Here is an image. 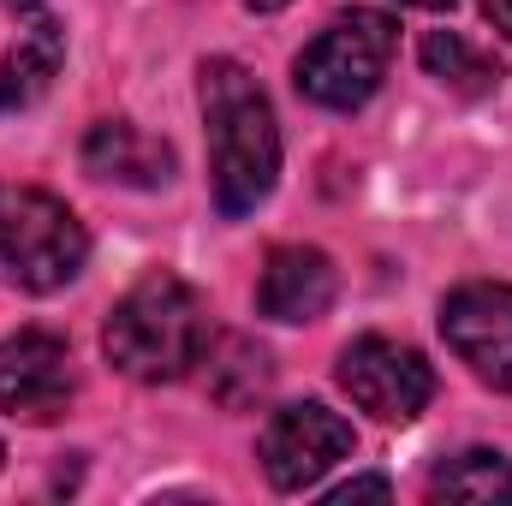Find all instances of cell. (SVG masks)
I'll list each match as a JSON object with an SVG mask.
<instances>
[{
	"label": "cell",
	"mask_w": 512,
	"mask_h": 506,
	"mask_svg": "<svg viewBox=\"0 0 512 506\" xmlns=\"http://www.w3.org/2000/svg\"><path fill=\"white\" fill-rule=\"evenodd\" d=\"M0 459H6V453H0Z\"/></svg>",
	"instance_id": "ac0fdd59"
},
{
	"label": "cell",
	"mask_w": 512,
	"mask_h": 506,
	"mask_svg": "<svg viewBox=\"0 0 512 506\" xmlns=\"http://www.w3.org/2000/svg\"><path fill=\"white\" fill-rule=\"evenodd\" d=\"M405 6H423V12H441V6H453V0H405Z\"/></svg>",
	"instance_id": "e0dca14e"
},
{
	"label": "cell",
	"mask_w": 512,
	"mask_h": 506,
	"mask_svg": "<svg viewBox=\"0 0 512 506\" xmlns=\"http://www.w3.org/2000/svg\"><path fill=\"white\" fill-rule=\"evenodd\" d=\"M483 12L495 18V30H507L512 36V0H483Z\"/></svg>",
	"instance_id": "9a60e30c"
},
{
	"label": "cell",
	"mask_w": 512,
	"mask_h": 506,
	"mask_svg": "<svg viewBox=\"0 0 512 506\" xmlns=\"http://www.w3.org/2000/svg\"><path fill=\"white\" fill-rule=\"evenodd\" d=\"M251 12H280V6H292V0H245Z\"/></svg>",
	"instance_id": "2e32d148"
},
{
	"label": "cell",
	"mask_w": 512,
	"mask_h": 506,
	"mask_svg": "<svg viewBox=\"0 0 512 506\" xmlns=\"http://www.w3.org/2000/svg\"><path fill=\"white\" fill-rule=\"evenodd\" d=\"M340 459H352V423L316 399L304 405H280L262 429V471L280 495H304L316 489Z\"/></svg>",
	"instance_id": "5b68a950"
},
{
	"label": "cell",
	"mask_w": 512,
	"mask_h": 506,
	"mask_svg": "<svg viewBox=\"0 0 512 506\" xmlns=\"http://www.w3.org/2000/svg\"><path fill=\"white\" fill-rule=\"evenodd\" d=\"M90 262L84 221L42 185L0 179V286L12 292H60Z\"/></svg>",
	"instance_id": "3957f363"
},
{
	"label": "cell",
	"mask_w": 512,
	"mask_h": 506,
	"mask_svg": "<svg viewBox=\"0 0 512 506\" xmlns=\"http://www.w3.org/2000/svg\"><path fill=\"white\" fill-rule=\"evenodd\" d=\"M72 405V352L48 328H18L0 340V411L24 423H54Z\"/></svg>",
	"instance_id": "9c48e42d"
},
{
	"label": "cell",
	"mask_w": 512,
	"mask_h": 506,
	"mask_svg": "<svg viewBox=\"0 0 512 506\" xmlns=\"http://www.w3.org/2000/svg\"><path fill=\"white\" fill-rule=\"evenodd\" d=\"M423 66L441 78V84H453L459 96H489L495 84H501V66L489 60V54H477L465 36H453V30H429L423 36Z\"/></svg>",
	"instance_id": "7c38bea8"
},
{
	"label": "cell",
	"mask_w": 512,
	"mask_h": 506,
	"mask_svg": "<svg viewBox=\"0 0 512 506\" xmlns=\"http://www.w3.org/2000/svg\"><path fill=\"white\" fill-rule=\"evenodd\" d=\"M441 334L453 358L495 393H512V286L501 280H471L447 292L441 304Z\"/></svg>",
	"instance_id": "52a82bcc"
},
{
	"label": "cell",
	"mask_w": 512,
	"mask_h": 506,
	"mask_svg": "<svg viewBox=\"0 0 512 506\" xmlns=\"http://www.w3.org/2000/svg\"><path fill=\"white\" fill-rule=\"evenodd\" d=\"M66 60V30L48 0H0V114L30 108Z\"/></svg>",
	"instance_id": "ba28073f"
},
{
	"label": "cell",
	"mask_w": 512,
	"mask_h": 506,
	"mask_svg": "<svg viewBox=\"0 0 512 506\" xmlns=\"http://www.w3.org/2000/svg\"><path fill=\"white\" fill-rule=\"evenodd\" d=\"M102 346L131 381H179L209 352V304L191 280L155 268L108 310Z\"/></svg>",
	"instance_id": "7a4b0ae2"
},
{
	"label": "cell",
	"mask_w": 512,
	"mask_h": 506,
	"mask_svg": "<svg viewBox=\"0 0 512 506\" xmlns=\"http://www.w3.org/2000/svg\"><path fill=\"white\" fill-rule=\"evenodd\" d=\"M203 120H209V185L221 215H251L280 173V126L239 60L203 66Z\"/></svg>",
	"instance_id": "6da1fadb"
},
{
	"label": "cell",
	"mask_w": 512,
	"mask_h": 506,
	"mask_svg": "<svg viewBox=\"0 0 512 506\" xmlns=\"http://www.w3.org/2000/svg\"><path fill=\"white\" fill-rule=\"evenodd\" d=\"M393 54H399V24L387 12H346L298 54L292 78L316 108L352 114L382 90Z\"/></svg>",
	"instance_id": "277c9868"
},
{
	"label": "cell",
	"mask_w": 512,
	"mask_h": 506,
	"mask_svg": "<svg viewBox=\"0 0 512 506\" xmlns=\"http://www.w3.org/2000/svg\"><path fill=\"white\" fill-rule=\"evenodd\" d=\"M340 387L376 423H411L435 399V370L423 364L417 346L387 340V334H364L340 352Z\"/></svg>",
	"instance_id": "8992f818"
},
{
	"label": "cell",
	"mask_w": 512,
	"mask_h": 506,
	"mask_svg": "<svg viewBox=\"0 0 512 506\" xmlns=\"http://www.w3.org/2000/svg\"><path fill=\"white\" fill-rule=\"evenodd\" d=\"M334 262L316 245H274L256 280V304L274 322H316L334 304Z\"/></svg>",
	"instance_id": "30bf717a"
},
{
	"label": "cell",
	"mask_w": 512,
	"mask_h": 506,
	"mask_svg": "<svg viewBox=\"0 0 512 506\" xmlns=\"http://www.w3.org/2000/svg\"><path fill=\"white\" fill-rule=\"evenodd\" d=\"M393 495V483L387 477H352V483H340V489H328V501L346 506V501H387Z\"/></svg>",
	"instance_id": "5bb4252c"
},
{
	"label": "cell",
	"mask_w": 512,
	"mask_h": 506,
	"mask_svg": "<svg viewBox=\"0 0 512 506\" xmlns=\"http://www.w3.org/2000/svg\"><path fill=\"white\" fill-rule=\"evenodd\" d=\"M429 495H447V501H512V465L489 447H471L459 453L453 465H441L429 477Z\"/></svg>",
	"instance_id": "4fadbf2b"
},
{
	"label": "cell",
	"mask_w": 512,
	"mask_h": 506,
	"mask_svg": "<svg viewBox=\"0 0 512 506\" xmlns=\"http://www.w3.org/2000/svg\"><path fill=\"white\" fill-rule=\"evenodd\" d=\"M84 167H90L96 179L149 191V185H167L173 149H167L161 137L137 131L131 120H102V126H90V137H84Z\"/></svg>",
	"instance_id": "8fae6325"
}]
</instances>
